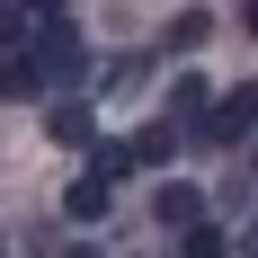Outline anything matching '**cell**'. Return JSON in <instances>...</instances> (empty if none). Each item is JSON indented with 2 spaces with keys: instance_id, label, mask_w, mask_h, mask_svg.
Here are the masks:
<instances>
[{
  "instance_id": "5",
  "label": "cell",
  "mask_w": 258,
  "mask_h": 258,
  "mask_svg": "<svg viewBox=\"0 0 258 258\" xmlns=\"http://www.w3.org/2000/svg\"><path fill=\"white\" fill-rule=\"evenodd\" d=\"M169 152H178V125H143L134 134V169H160Z\"/></svg>"
},
{
  "instance_id": "6",
  "label": "cell",
  "mask_w": 258,
  "mask_h": 258,
  "mask_svg": "<svg viewBox=\"0 0 258 258\" xmlns=\"http://www.w3.org/2000/svg\"><path fill=\"white\" fill-rule=\"evenodd\" d=\"M205 36H214V18H205V9H178V18H169V36H160V45H169V53H196V45H205Z\"/></svg>"
},
{
  "instance_id": "8",
  "label": "cell",
  "mask_w": 258,
  "mask_h": 258,
  "mask_svg": "<svg viewBox=\"0 0 258 258\" xmlns=\"http://www.w3.org/2000/svg\"><path fill=\"white\" fill-rule=\"evenodd\" d=\"M178 258H232V232L223 223H196V232H178Z\"/></svg>"
},
{
  "instance_id": "12",
  "label": "cell",
  "mask_w": 258,
  "mask_h": 258,
  "mask_svg": "<svg viewBox=\"0 0 258 258\" xmlns=\"http://www.w3.org/2000/svg\"><path fill=\"white\" fill-rule=\"evenodd\" d=\"M240 27H249V36H258V0H249V9H240Z\"/></svg>"
},
{
  "instance_id": "4",
  "label": "cell",
  "mask_w": 258,
  "mask_h": 258,
  "mask_svg": "<svg viewBox=\"0 0 258 258\" xmlns=\"http://www.w3.org/2000/svg\"><path fill=\"white\" fill-rule=\"evenodd\" d=\"M160 223H169V232H196V223H205V196H196V187H160Z\"/></svg>"
},
{
  "instance_id": "13",
  "label": "cell",
  "mask_w": 258,
  "mask_h": 258,
  "mask_svg": "<svg viewBox=\"0 0 258 258\" xmlns=\"http://www.w3.org/2000/svg\"><path fill=\"white\" fill-rule=\"evenodd\" d=\"M249 169H258V152H249Z\"/></svg>"
},
{
  "instance_id": "14",
  "label": "cell",
  "mask_w": 258,
  "mask_h": 258,
  "mask_svg": "<svg viewBox=\"0 0 258 258\" xmlns=\"http://www.w3.org/2000/svg\"><path fill=\"white\" fill-rule=\"evenodd\" d=\"M0 258H9V249H0Z\"/></svg>"
},
{
  "instance_id": "9",
  "label": "cell",
  "mask_w": 258,
  "mask_h": 258,
  "mask_svg": "<svg viewBox=\"0 0 258 258\" xmlns=\"http://www.w3.org/2000/svg\"><path fill=\"white\" fill-rule=\"evenodd\" d=\"M36 89H45V62H36V53H18V62L0 72V98H36Z\"/></svg>"
},
{
  "instance_id": "2",
  "label": "cell",
  "mask_w": 258,
  "mask_h": 258,
  "mask_svg": "<svg viewBox=\"0 0 258 258\" xmlns=\"http://www.w3.org/2000/svg\"><path fill=\"white\" fill-rule=\"evenodd\" d=\"M45 134H53V143H62V152H98V116H89V107H53V116H45Z\"/></svg>"
},
{
  "instance_id": "11",
  "label": "cell",
  "mask_w": 258,
  "mask_h": 258,
  "mask_svg": "<svg viewBox=\"0 0 258 258\" xmlns=\"http://www.w3.org/2000/svg\"><path fill=\"white\" fill-rule=\"evenodd\" d=\"M169 107H187V116L205 125V107H214V89H205V80H178V89H169Z\"/></svg>"
},
{
  "instance_id": "1",
  "label": "cell",
  "mask_w": 258,
  "mask_h": 258,
  "mask_svg": "<svg viewBox=\"0 0 258 258\" xmlns=\"http://www.w3.org/2000/svg\"><path fill=\"white\" fill-rule=\"evenodd\" d=\"M205 134H214V143H240V134H258V80H249V89H232V98L214 107V116H205Z\"/></svg>"
},
{
  "instance_id": "3",
  "label": "cell",
  "mask_w": 258,
  "mask_h": 258,
  "mask_svg": "<svg viewBox=\"0 0 258 258\" xmlns=\"http://www.w3.org/2000/svg\"><path fill=\"white\" fill-rule=\"evenodd\" d=\"M107 205H116V187H98V178L62 187V214H72V223H107Z\"/></svg>"
},
{
  "instance_id": "7",
  "label": "cell",
  "mask_w": 258,
  "mask_h": 258,
  "mask_svg": "<svg viewBox=\"0 0 258 258\" xmlns=\"http://www.w3.org/2000/svg\"><path fill=\"white\" fill-rule=\"evenodd\" d=\"M134 169V143H98V152H89V169H80V178H98V187H116Z\"/></svg>"
},
{
  "instance_id": "10",
  "label": "cell",
  "mask_w": 258,
  "mask_h": 258,
  "mask_svg": "<svg viewBox=\"0 0 258 258\" xmlns=\"http://www.w3.org/2000/svg\"><path fill=\"white\" fill-rule=\"evenodd\" d=\"M27 36H36V27H27V9H0V53H9V62H18Z\"/></svg>"
}]
</instances>
